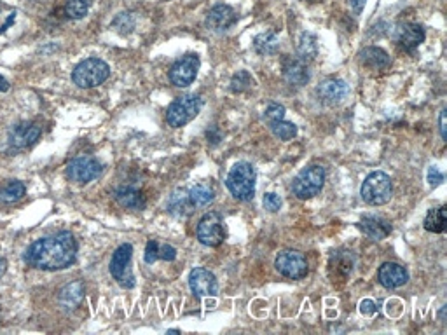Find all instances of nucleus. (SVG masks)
I'll return each mask as SVG.
<instances>
[{
	"instance_id": "39",
	"label": "nucleus",
	"mask_w": 447,
	"mask_h": 335,
	"mask_svg": "<svg viewBox=\"0 0 447 335\" xmlns=\"http://www.w3.org/2000/svg\"><path fill=\"white\" fill-rule=\"evenodd\" d=\"M360 313L364 314V317H374V314L377 313V306L376 302L371 299H364L360 302Z\"/></svg>"
},
{
	"instance_id": "18",
	"label": "nucleus",
	"mask_w": 447,
	"mask_h": 335,
	"mask_svg": "<svg viewBox=\"0 0 447 335\" xmlns=\"http://www.w3.org/2000/svg\"><path fill=\"white\" fill-rule=\"evenodd\" d=\"M358 225L364 230L365 236L374 241H381L391 234L390 220H386L384 217H377V215H365V217H362Z\"/></svg>"
},
{
	"instance_id": "23",
	"label": "nucleus",
	"mask_w": 447,
	"mask_h": 335,
	"mask_svg": "<svg viewBox=\"0 0 447 335\" xmlns=\"http://www.w3.org/2000/svg\"><path fill=\"white\" fill-rule=\"evenodd\" d=\"M280 49V38L276 33L273 32H264L259 33L253 38V51L261 56H271L276 55Z\"/></svg>"
},
{
	"instance_id": "31",
	"label": "nucleus",
	"mask_w": 447,
	"mask_h": 335,
	"mask_svg": "<svg viewBox=\"0 0 447 335\" xmlns=\"http://www.w3.org/2000/svg\"><path fill=\"white\" fill-rule=\"evenodd\" d=\"M269 126H271L273 134H275L276 138H280V140H283V142L292 140V138H294L295 134H298V126H295L294 122L283 121V119H281V121L271 122V124H269Z\"/></svg>"
},
{
	"instance_id": "37",
	"label": "nucleus",
	"mask_w": 447,
	"mask_h": 335,
	"mask_svg": "<svg viewBox=\"0 0 447 335\" xmlns=\"http://www.w3.org/2000/svg\"><path fill=\"white\" fill-rule=\"evenodd\" d=\"M156 260H159V243L149 240L147 248H145V262L147 264H154Z\"/></svg>"
},
{
	"instance_id": "1",
	"label": "nucleus",
	"mask_w": 447,
	"mask_h": 335,
	"mask_svg": "<svg viewBox=\"0 0 447 335\" xmlns=\"http://www.w3.org/2000/svg\"><path fill=\"white\" fill-rule=\"evenodd\" d=\"M25 262L42 271H61L74 264L77 259V241L67 230L46 236L25 252Z\"/></svg>"
},
{
	"instance_id": "25",
	"label": "nucleus",
	"mask_w": 447,
	"mask_h": 335,
	"mask_svg": "<svg viewBox=\"0 0 447 335\" xmlns=\"http://www.w3.org/2000/svg\"><path fill=\"white\" fill-rule=\"evenodd\" d=\"M425 229L428 233H435V234H441L444 233L446 227H447V208L441 206V208H433L426 213L425 222H423Z\"/></svg>"
},
{
	"instance_id": "44",
	"label": "nucleus",
	"mask_w": 447,
	"mask_h": 335,
	"mask_svg": "<svg viewBox=\"0 0 447 335\" xmlns=\"http://www.w3.org/2000/svg\"><path fill=\"white\" fill-rule=\"evenodd\" d=\"M446 109L441 112V119H438V126H441V137L442 140H447V131H446Z\"/></svg>"
},
{
	"instance_id": "34",
	"label": "nucleus",
	"mask_w": 447,
	"mask_h": 335,
	"mask_svg": "<svg viewBox=\"0 0 447 335\" xmlns=\"http://www.w3.org/2000/svg\"><path fill=\"white\" fill-rule=\"evenodd\" d=\"M16 21V9H11L6 4H0V33L6 32Z\"/></svg>"
},
{
	"instance_id": "45",
	"label": "nucleus",
	"mask_w": 447,
	"mask_h": 335,
	"mask_svg": "<svg viewBox=\"0 0 447 335\" xmlns=\"http://www.w3.org/2000/svg\"><path fill=\"white\" fill-rule=\"evenodd\" d=\"M6 271H7V260L4 259V257H0V278L6 275Z\"/></svg>"
},
{
	"instance_id": "47",
	"label": "nucleus",
	"mask_w": 447,
	"mask_h": 335,
	"mask_svg": "<svg viewBox=\"0 0 447 335\" xmlns=\"http://www.w3.org/2000/svg\"><path fill=\"white\" fill-rule=\"evenodd\" d=\"M446 311H447V307L444 306L441 309V313H438V318H441V321H444V318H446Z\"/></svg>"
},
{
	"instance_id": "27",
	"label": "nucleus",
	"mask_w": 447,
	"mask_h": 335,
	"mask_svg": "<svg viewBox=\"0 0 447 335\" xmlns=\"http://www.w3.org/2000/svg\"><path fill=\"white\" fill-rule=\"evenodd\" d=\"M298 51H299V58L303 61H311L315 60L318 55V42H317V36L311 32H304L303 36L299 37V46H298Z\"/></svg>"
},
{
	"instance_id": "6",
	"label": "nucleus",
	"mask_w": 447,
	"mask_h": 335,
	"mask_svg": "<svg viewBox=\"0 0 447 335\" xmlns=\"http://www.w3.org/2000/svg\"><path fill=\"white\" fill-rule=\"evenodd\" d=\"M203 102L198 95H184L179 96L172 105L168 107L167 121L172 128H182L192 119L198 117L199 110H201Z\"/></svg>"
},
{
	"instance_id": "26",
	"label": "nucleus",
	"mask_w": 447,
	"mask_h": 335,
	"mask_svg": "<svg viewBox=\"0 0 447 335\" xmlns=\"http://www.w3.org/2000/svg\"><path fill=\"white\" fill-rule=\"evenodd\" d=\"M26 188L21 182L18 180H9V182L4 184L0 187V203H6V205H11V203H18L25 198Z\"/></svg>"
},
{
	"instance_id": "42",
	"label": "nucleus",
	"mask_w": 447,
	"mask_h": 335,
	"mask_svg": "<svg viewBox=\"0 0 447 335\" xmlns=\"http://www.w3.org/2000/svg\"><path fill=\"white\" fill-rule=\"evenodd\" d=\"M365 2H367V0H348L349 7H352V11L354 14H360L362 11H364Z\"/></svg>"
},
{
	"instance_id": "8",
	"label": "nucleus",
	"mask_w": 447,
	"mask_h": 335,
	"mask_svg": "<svg viewBox=\"0 0 447 335\" xmlns=\"http://www.w3.org/2000/svg\"><path fill=\"white\" fill-rule=\"evenodd\" d=\"M275 267L281 276L288 280H303L306 278L307 271H310L306 257L298 252V250H283V252H280L275 260Z\"/></svg>"
},
{
	"instance_id": "4",
	"label": "nucleus",
	"mask_w": 447,
	"mask_h": 335,
	"mask_svg": "<svg viewBox=\"0 0 447 335\" xmlns=\"http://www.w3.org/2000/svg\"><path fill=\"white\" fill-rule=\"evenodd\" d=\"M393 184L391 179L383 171H374L364 180L360 187V196L367 205L381 206L391 199Z\"/></svg>"
},
{
	"instance_id": "35",
	"label": "nucleus",
	"mask_w": 447,
	"mask_h": 335,
	"mask_svg": "<svg viewBox=\"0 0 447 335\" xmlns=\"http://www.w3.org/2000/svg\"><path fill=\"white\" fill-rule=\"evenodd\" d=\"M264 119L269 124L275 121H281V119H285V107L278 105V103H271L264 112Z\"/></svg>"
},
{
	"instance_id": "10",
	"label": "nucleus",
	"mask_w": 447,
	"mask_h": 335,
	"mask_svg": "<svg viewBox=\"0 0 447 335\" xmlns=\"http://www.w3.org/2000/svg\"><path fill=\"white\" fill-rule=\"evenodd\" d=\"M199 63H201L199 56L194 55V53H189V55L177 60L173 63L172 70H169V80H172V84H175L177 87L191 86L196 80V75H198Z\"/></svg>"
},
{
	"instance_id": "38",
	"label": "nucleus",
	"mask_w": 447,
	"mask_h": 335,
	"mask_svg": "<svg viewBox=\"0 0 447 335\" xmlns=\"http://www.w3.org/2000/svg\"><path fill=\"white\" fill-rule=\"evenodd\" d=\"M426 180H428L431 187H437L444 182V173H442L437 166H430L428 173H426Z\"/></svg>"
},
{
	"instance_id": "13",
	"label": "nucleus",
	"mask_w": 447,
	"mask_h": 335,
	"mask_svg": "<svg viewBox=\"0 0 447 335\" xmlns=\"http://www.w3.org/2000/svg\"><path fill=\"white\" fill-rule=\"evenodd\" d=\"M189 287L191 292L198 297H214L219 292V283L215 280L214 272H210L205 267L192 269L189 275Z\"/></svg>"
},
{
	"instance_id": "46",
	"label": "nucleus",
	"mask_w": 447,
	"mask_h": 335,
	"mask_svg": "<svg viewBox=\"0 0 447 335\" xmlns=\"http://www.w3.org/2000/svg\"><path fill=\"white\" fill-rule=\"evenodd\" d=\"M7 90H9V83L0 75V91H7Z\"/></svg>"
},
{
	"instance_id": "5",
	"label": "nucleus",
	"mask_w": 447,
	"mask_h": 335,
	"mask_svg": "<svg viewBox=\"0 0 447 335\" xmlns=\"http://www.w3.org/2000/svg\"><path fill=\"white\" fill-rule=\"evenodd\" d=\"M325 186V169L320 164L306 166L292 182V192L299 199H311Z\"/></svg>"
},
{
	"instance_id": "15",
	"label": "nucleus",
	"mask_w": 447,
	"mask_h": 335,
	"mask_svg": "<svg viewBox=\"0 0 447 335\" xmlns=\"http://www.w3.org/2000/svg\"><path fill=\"white\" fill-rule=\"evenodd\" d=\"M236 19H238V14L233 7L227 6V4H219V6L211 7L210 13H208L206 26H208V30H211V32L221 33V32H226V30H229L231 26L236 23Z\"/></svg>"
},
{
	"instance_id": "29",
	"label": "nucleus",
	"mask_w": 447,
	"mask_h": 335,
	"mask_svg": "<svg viewBox=\"0 0 447 335\" xmlns=\"http://www.w3.org/2000/svg\"><path fill=\"white\" fill-rule=\"evenodd\" d=\"M353 264L354 259L352 253H337L334 257V260L330 262V271L335 269V276H341V278H346L348 275H352L353 271Z\"/></svg>"
},
{
	"instance_id": "12",
	"label": "nucleus",
	"mask_w": 447,
	"mask_h": 335,
	"mask_svg": "<svg viewBox=\"0 0 447 335\" xmlns=\"http://www.w3.org/2000/svg\"><path fill=\"white\" fill-rule=\"evenodd\" d=\"M42 133V126L38 122H19L9 129V147L23 150L33 145Z\"/></svg>"
},
{
	"instance_id": "43",
	"label": "nucleus",
	"mask_w": 447,
	"mask_h": 335,
	"mask_svg": "<svg viewBox=\"0 0 447 335\" xmlns=\"http://www.w3.org/2000/svg\"><path fill=\"white\" fill-rule=\"evenodd\" d=\"M206 138H208V142H210V144H219V142H221V133H219V129L217 128H211V129H208L206 131Z\"/></svg>"
},
{
	"instance_id": "3",
	"label": "nucleus",
	"mask_w": 447,
	"mask_h": 335,
	"mask_svg": "<svg viewBox=\"0 0 447 335\" xmlns=\"http://www.w3.org/2000/svg\"><path fill=\"white\" fill-rule=\"evenodd\" d=\"M110 75V67L100 58H88L80 61L72 72V79L83 90H91V87L100 86L105 83Z\"/></svg>"
},
{
	"instance_id": "11",
	"label": "nucleus",
	"mask_w": 447,
	"mask_h": 335,
	"mask_svg": "<svg viewBox=\"0 0 447 335\" xmlns=\"http://www.w3.org/2000/svg\"><path fill=\"white\" fill-rule=\"evenodd\" d=\"M102 173V164L91 156H80L72 159L67 166V176L75 184H90L98 179Z\"/></svg>"
},
{
	"instance_id": "14",
	"label": "nucleus",
	"mask_w": 447,
	"mask_h": 335,
	"mask_svg": "<svg viewBox=\"0 0 447 335\" xmlns=\"http://www.w3.org/2000/svg\"><path fill=\"white\" fill-rule=\"evenodd\" d=\"M349 95L348 84L342 79H325L323 83L318 84L317 87V96L320 102L327 103V105H339L346 100V96Z\"/></svg>"
},
{
	"instance_id": "9",
	"label": "nucleus",
	"mask_w": 447,
	"mask_h": 335,
	"mask_svg": "<svg viewBox=\"0 0 447 335\" xmlns=\"http://www.w3.org/2000/svg\"><path fill=\"white\" fill-rule=\"evenodd\" d=\"M198 240L205 246H221L226 240V229H224V220L219 213L210 211L198 223Z\"/></svg>"
},
{
	"instance_id": "21",
	"label": "nucleus",
	"mask_w": 447,
	"mask_h": 335,
	"mask_svg": "<svg viewBox=\"0 0 447 335\" xmlns=\"http://www.w3.org/2000/svg\"><path fill=\"white\" fill-rule=\"evenodd\" d=\"M168 211L173 215V217H187V215L192 213L191 199H189V194L186 188H177L168 199Z\"/></svg>"
},
{
	"instance_id": "22",
	"label": "nucleus",
	"mask_w": 447,
	"mask_h": 335,
	"mask_svg": "<svg viewBox=\"0 0 447 335\" xmlns=\"http://www.w3.org/2000/svg\"><path fill=\"white\" fill-rule=\"evenodd\" d=\"M358 58H360V63H364L365 67H371L379 70V68H386L390 65V56L384 49L381 48H364L360 53H358Z\"/></svg>"
},
{
	"instance_id": "28",
	"label": "nucleus",
	"mask_w": 447,
	"mask_h": 335,
	"mask_svg": "<svg viewBox=\"0 0 447 335\" xmlns=\"http://www.w3.org/2000/svg\"><path fill=\"white\" fill-rule=\"evenodd\" d=\"M83 297H84V287L80 281L67 285V287L60 292V302H61V306L67 307V309L75 307L77 304L83 300Z\"/></svg>"
},
{
	"instance_id": "16",
	"label": "nucleus",
	"mask_w": 447,
	"mask_h": 335,
	"mask_svg": "<svg viewBox=\"0 0 447 335\" xmlns=\"http://www.w3.org/2000/svg\"><path fill=\"white\" fill-rule=\"evenodd\" d=\"M425 28L418 23H402L395 28V41L406 51H414L416 48H419L425 42Z\"/></svg>"
},
{
	"instance_id": "33",
	"label": "nucleus",
	"mask_w": 447,
	"mask_h": 335,
	"mask_svg": "<svg viewBox=\"0 0 447 335\" xmlns=\"http://www.w3.org/2000/svg\"><path fill=\"white\" fill-rule=\"evenodd\" d=\"M252 86H253V77L250 75L246 70H240L238 74H234L229 84L233 93H245V91L250 90Z\"/></svg>"
},
{
	"instance_id": "17",
	"label": "nucleus",
	"mask_w": 447,
	"mask_h": 335,
	"mask_svg": "<svg viewBox=\"0 0 447 335\" xmlns=\"http://www.w3.org/2000/svg\"><path fill=\"white\" fill-rule=\"evenodd\" d=\"M377 280L383 285L384 288H399L404 287V285L409 281V272L406 271V267H402L400 264H395V262H386L379 267L377 271Z\"/></svg>"
},
{
	"instance_id": "40",
	"label": "nucleus",
	"mask_w": 447,
	"mask_h": 335,
	"mask_svg": "<svg viewBox=\"0 0 447 335\" xmlns=\"http://www.w3.org/2000/svg\"><path fill=\"white\" fill-rule=\"evenodd\" d=\"M177 250L169 245H159V260H175Z\"/></svg>"
},
{
	"instance_id": "24",
	"label": "nucleus",
	"mask_w": 447,
	"mask_h": 335,
	"mask_svg": "<svg viewBox=\"0 0 447 335\" xmlns=\"http://www.w3.org/2000/svg\"><path fill=\"white\" fill-rule=\"evenodd\" d=\"M187 194H189V199H191L192 208H205L215 199L214 187L208 186V184H198V186H192L187 191Z\"/></svg>"
},
{
	"instance_id": "7",
	"label": "nucleus",
	"mask_w": 447,
	"mask_h": 335,
	"mask_svg": "<svg viewBox=\"0 0 447 335\" xmlns=\"http://www.w3.org/2000/svg\"><path fill=\"white\" fill-rule=\"evenodd\" d=\"M131 257H133V246L130 243L119 246L114 252L110 259L109 271L112 278L117 281L122 288H133L135 287V278L133 272H131Z\"/></svg>"
},
{
	"instance_id": "19",
	"label": "nucleus",
	"mask_w": 447,
	"mask_h": 335,
	"mask_svg": "<svg viewBox=\"0 0 447 335\" xmlns=\"http://www.w3.org/2000/svg\"><path fill=\"white\" fill-rule=\"evenodd\" d=\"M283 79L290 86H304L311 79L310 67L300 58H288L283 63Z\"/></svg>"
},
{
	"instance_id": "20",
	"label": "nucleus",
	"mask_w": 447,
	"mask_h": 335,
	"mask_svg": "<svg viewBox=\"0 0 447 335\" xmlns=\"http://www.w3.org/2000/svg\"><path fill=\"white\" fill-rule=\"evenodd\" d=\"M114 198L122 208H130V210H144L145 205H147L145 203V196L135 187L115 188Z\"/></svg>"
},
{
	"instance_id": "41",
	"label": "nucleus",
	"mask_w": 447,
	"mask_h": 335,
	"mask_svg": "<svg viewBox=\"0 0 447 335\" xmlns=\"http://www.w3.org/2000/svg\"><path fill=\"white\" fill-rule=\"evenodd\" d=\"M386 313L390 314V317H399V314L402 313V302H400L399 299L388 300V304H386Z\"/></svg>"
},
{
	"instance_id": "2",
	"label": "nucleus",
	"mask_w": 447,
	"mask_h": 335,
	"mask_svg": "<svg viewBox=\"0 0 447 335\" xmlns=\"http://www.w3.org/2000/svg\"><path fill=\"white\" fill-rule=\"evenodd\" d=\"M226 186L234 199L250 201L256 196V168L246 161L236 163L227 175Z\"/></svg>"
},
{
	"instance_id": "36",
	"label": "nucleus",
	"mask_w": 447,
	"mask_h": 335,
	"mask_svg": "<svg viewBox=\"0 0 447 335\" xmlns=\"http://www.w3.org/2000/svg\"><path fill=\"white\" fill-rule=\"evenodd\" d=\"M262 205H264V208L268 211H271V213H276V211L281 210V205H283V201H281L280 196L275 194V192H268V194L264 196V199H262Z\"/></svg>"
},
{
	"instance_id": "30",
	"label": "nucleus",
	"mask_w": 447,
	"mask_h": 335,
	"mask_svg": "<svg viewBox=\"0 0 447 335\" xmlns=\"http://www.w3.org/2000/svg\"><path fill=\"white\" fill-rule=\"evenodd\" d=\"M135 25H137V19H135L133 13H119L110 26L119 36H130L135 30Z\"/></svg>"
},
{
	"instance_id": "32",
	"label": "nucleus",
	"mask_w": 447,
	"mask_h": 335,
	"mask_svg": "<svg viewBox=\"0 0 447 335\" xmlns=\"http://www.w3.org/2000/svg\"><path fill=\"white\" fill-rule=\"evenodd\" d=\"M91 0H67L65 14L70 19H83L90 11Z\"/></svg>"
}]
</instances>
